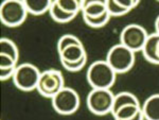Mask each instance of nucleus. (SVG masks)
Returning <instances> with one entry per match:
<instances>
[{
    "label": "nucleus",
    "mask_w": 159,
    "mask_h": 120,
    "mask_svg": "<svg viewBox=\"0 0 159 120\" xmlns=\"http://www.w3.org/2000/svg\"><path fill=\"white\" fill-rule=\"evenodd\" d=\"M17 67H13V68H0V79L1 81H6L9 79H13Z\"/></svg>",
    "instance_id": "nucleus-24"
},
{
    "label": "nucleus",
    "mask_w": 159,
    "mask_h": 120,
    "mask_svg": "<svg viewBox=\"0 0 159 120\" xmlns=\"http://www.w3.org/2000/svg\"><path fill=\"white\" fill-rule=\"evenodd\" d=\"M17 67V62L12 58L4 54H0V68H13Z\"/></svg>",
    "instance_id": "nucleus-23"
},
{
    "label": "nucleus",
    "mask_w": 159,
    "mask_h": 120,
    "mask_svg": "<svg viewBox=\"0 0 159 120\" xmlns=\"http://www.w3.org/2000/svg\"><path fill=\"white\" fill-rule=\"evenodd\" d=\"M83 19L85 21L86 25H88L91 28H102L104 27L110 19V15L108 14V12L105 13L104 15L99 17H85L83 16Z\"/></svg>",
    "instance_id": "nucleus-19"
},
{
    "label": "nucleus",
    "mask_w": 159,
    "mask_h": 120,
    "mask_svg": "<svg viewBox=\"0 0 159 120\" xmlns=\"http://www.w3.org/2000/svg\"><path fill=\"white\" fill-rule=\"evenodd\" d=\"M61 63H78L84 58H87L86 50L82 43L74 44L65 48L63 51L58 53Z\"/></svg>",
    "instance_id": "nucleus-9"
},
{
    "label": "nucleus",
    "mask_w": 159,
    "mask_h": 120,
    "mask_svg": "<svg viewBox=\"0 0 159 120\" xmlns=\"http://www.w3.org/2000/svg\"><path fill=\"white\" fill-rule=\"evenodd\" d=\"M157 57L159 58V44H158V48H157Z\"/></svg>",
    "instance_id": "nucleus-28"
},
{
    "label": "nucleus",
    "mask_w": 159,
    "mask_h": 120,
    "mask_svg": "<svg viewBox=\"0 0 159 120\" xmlns=\"http://www.w3.org/2000/svg\"><path fill=\"white\" fill-rule=\"evenodd\" d=\"M141 112V104H129L124 105L119 109H117L111 115L114 116L115 120H129L132 119Z\"/></svg>",
    "instance_id": "nucleus-14"
},
{
    "label": "nucleus",
    "mask_w": 159,
    "mask_h": 120,
    "mask_svg": "<svg viewBox=\"0 0 159 120\" xmlns=\"http://www.w3.org/2000/svg\"><path fill=\"white\" fill-rule=\"evenodd\" d=\"M105 61L117 75L118 73H124L132 69L134 66L135 52L129 50L125 46L117 44L109 49Z\"/></svg>",
    "instance_id": "nucleus-2"
},
{
    "label": "nucleus",
    "mask_w": 159,
    "mask_h": 120,
    "mask_svg": "<svg viewBox=\"0 0 159 120\" xmlns=\"http://www.w3.org/2000/svg\"><path fill=\"white\" fill-rule=\"evenodd\" d=\"M117 2L122 7L126 9L129 12L132 11V10H134L135 7L139 4V1H138V0H117Z\"/></svg>",
    "instance_id": "nucleus-25"
},
{
    "label": "nucleus",
    "mask_w": 159,
    "mask_h": 120,
    "mask_svg": "<svg viewBox=\"0 0 159 120\" xmlns=\"http://www.w3.org/2000/svg\"><path fill=\"white\" fill-rule=\"evenodd\" d=\"M24 2L28 13L32 15H43V13L49 12L52 4L51 0H25Z\"/></svg>",
    "instance_id": "nucleus-13"
},
{
    "label": "nucleus",
    "mask_w": 159,
    "mask_h": 120,
    "mask_svg": "<svg viewBox=\"0 0 159 120\" xmlns=\"http://www.w3.org/2000/svg\"><path fill=\"white\" fill-rule=\"evenodd\" d=\"M28 11L21 0H6L0 7V19L7 27H18L27 18Z\"/></svg>",
    "instance_id": "nucleus-3"
},
{
    "label": "nucleus",
    "mask_w": 159,
    "mask_h": 120,
    "mask_svg": "<svg viewBox=\"0 0 159 120\" xmlns=\"http://www.w3.org/2000/svg\"><path fill=\"white\" fill-rule=\"evenodd\" d=\"M64 87H65V81L61 71L56 69H48L40 73L36 89L43 97L52 99Z\"/></svg>",
    "instance_id": "nucleus-7"
},
{
    "label": "nucleus",
    "mask_w": 159,
    "mask_h": 120,
    "mask_svg": "<svg viewBox=\"0 0 159 120\" xmlns=\"http://www.w3.org/2000/svg\"><path fill=\"white\" fill-rule=\"evenodd\" d=\"M80 43H82V42L78 37L74 36L72 34L63 35L61 37H60V39H58V42H57V52L60 53L61 51H63L65 48L69 47V46L74 45V44H80Z\"/></svg>",
    "instance_id": "nucleus-21"
},
{
    "label": "nucleus",
    "mask_w": 159,
    "mask_h": 120,
    "mask_svg": "<svg viewBox=\"0 0 159 120\" xmlns=\"http://www.w3.org/2000/svg\"><path fill=\"white\" fill-rule=\"evenodd\" d=\"M86 62H87V58H84V60H82L81 62H78V63H72V64L61 63V65H63V67L65 68L66 70L70 71V72H75V71H80L83 69Z\"/></svg>",
    "instance_id": "nucleus-22"
},
{
    "label": "nucleus",
    "mask_w": 159,
    "mask_h": 120,
    "mask_svg": "<svg viewBox=\"0 0 159 120\" xmlns=\"http://www.w3.org/2000/svg\"><path fill=\"white\" fill-rule=\"evenodd\" d=\"M148 36V32L142 25L130 24L122 30L120 34V44L134 52H137L142 50Z\"/></svg>",
    "instance_id": "nucleus-8"
},
{
    "label": "nucleus",
    "mask_w": 159,
    "mask_h": 120,
    "mask_svg": "<svg viewBox=\"0 0 159 120\" xmlns=\"http://www.w3.org/2000/svg\"><path fill=\"white\" fill-rule=\"evenodd\" d=\"M145 120H159V94L148 97L141 105Z\"/></svg>",
    "instance_id": "nucleus-12"
},
{
    "label": "nucleus",
    "mask_w": 159,
    "mask_h": 120,
    "mask_svg": "<svg viewBox=\"0 0 159 120\" xmlns=\"http://www.w3.org/2000/svg\"><path fill=\"white\" fill-rule=\"evenodd\" d=\"M0 54H4L7 57L12 58L14 61L18 62L19 58V52L18 48H17L16 44L10 38L2 37L0 39Z\"/></svg>",
    "instance_id": "nucleus-17"
},
{
    "label": "nucleus",
    "mask_w": 159,
    "mask_h": 120,
    "mask_svg": "<svg viewBox=\"0 0 159 120\" xmlns=\"http://www.w3.org/2000/svg\"><path fill=\"white\" fill-rule=\"evenodd\" d=\"M52 106L57 114L68 116L75 113L80 108V96L74 89L65 86L51 99Z\"/></svg>",
    "instance_id": "nucleus-6"
},
{
    "label": "nucleus",
    "mask_w": 159,
    "mask_h": 120,
    "mask_svg": "<svg viewBox=\"0 0 159 120\" xmlns=\"http://www.w3.org/2000/svg\"><path fill=\"white\" fill-rule=\"evenodd\" d=\"M56 4L67 13L78 15L82 9V0H55Z\"/></svg>",
    "instance_id": "nucleus-18"
},
{
    "label": "nucleus",
    "mask_w": 159,
    "mask_h": 120,
    "mask_svg": "<svg viewBox=\"0 0 159 120\" xmlns=\"http://www.w3.org/2000/svg\"><path fill=\"white\" fill-rule=\"evenodd\" d=\"M129 120H145V119H144V116H143V114H142V109H141L140 113H138L137 115H136L134 118L129 119Z\"/></svg>",
    "instance_id": "nucleus-26"
},
{
    "label": "nucleus",
    "mask_w": 159,
    "mask_h": 120,
    "mask_svg": "<svg viewBox=\"0 0 159 120\" xmlns=\"http://www.w3.org/2000/svg\"><path fill=\"white\" fill-rule=\"evenodd\" d=\"M117 73L106 61H96L89 66L86 78L89 85L97 89H110L116 81Z\"/></svg>",
    "instance_id": "nucleus-1"
},
{
    "label": "nucleus",
    "mask_w": 159,
    "mask_h": 120,
    "mask_svg": "<svg viewBox=\"0 0 159 120\" xmlns=\"http://www.w3.org/2000/svg\"><path fill=\"white\" fill-rule=\"evenodd\" d=\"M49 13H50L51 17H52V19L56 22H60V24H66V22L71 21V20L74 19V17L76 16L75 14L67 13V12L64 11V10H61V7L56 4L55 0L52 1Z\"/></svg>",
    "instance_id": "nucleus-16"
},
{
    "label": "nucleus",
    "mask_w": 159,
    "mask_h": 120,
    "mask_svg": "<svg viewBox=\"0 0 159 120\" xmlns=\"http://www.w3.org/2000/svg\"><path fill=\"white\" fill-rule=\"evenodd\" d=\"M129 104H140L139 100L137 99L134 94L129 93V91H122L117 95H115V100H114V105H112V111L111 114L115 113L117 109L124 105H129Z\"/></svg>",
    "instance_id": "nucleus-15"
},
{
    "label": "nucleus",
    "mask_w": 159,
    "mask_h": 120,
    "mask_svg": "<svg viewBox=\"0 0 159 120\" xmlns=\"http://www.w3.org/2000/svg\"><path fill=\"white\" fill-rule=\"evenodd\" d=\"M106 9L108 14L111 16H122L125 15L126 13H129L126 9L122 7L119 3L117 2V0H106Z\"/></svg>",
    "instance_id": "nucleus-20"
},
{
    "label": "nucleus",
    "mask_w": 159,
    "mask_h": 120,
    "mask_svg": "<svg viewBox=\"0 0 159 120\" xmlns=\"http://www.w3.org/2000/svg\"><path fill=\"white\" fill-rule=\"evenodd\" d=\"M159 44V35L157 33L148 34L142 48V54L148 62L159 65V58L157 57V48Z\"/></svg>",
    "instance_id": "nucleus-10"
},
{
    "label": "nucleus",
    "mask_w": 159,
    "mask_h": 120,
    "mask_svg": "<svg viewBox=\"0 0 159 120\" xmlns=\"http://www.w3.org/2000/svg\"><path fill=\"white\" fill-rule=\"evenodd\" d=\"M115 95L110 89L92 88L86 99L87 108L92 114L97 116H104L111 114Z\"/></svg>",
    "instance_id": "nucleus-4"
},
{
    "label": "nucleus",
    "mask_w": 159,
    "mask_h": 120,
    "mask_svg": "<svg viewBox=\"0 0 159 120\" xmlns=\"http://www.w3.org/2000/svg\"><path fill=\"white\" fill-rule=\"evenodd\" d=\"M40 73L42 72L36 66L30 63L21 64V65L17 66L16 70H15L13 82L20 90L31 91L37 88Z\"/></svg>",
    "instance_id": "nucleus-5"
},
{
    "label": "nucleus",
    "mask_w": 159,
    "mask_h": 120,
    "mask_svg": "<svg viewBox=\"0 0 159 120\" xmlns=\"http://www.w3.org/2000/svg\"><path fill=\"white\" fill-rule=\"evenodd\" d=\"M82 15L85 17H99L107 13L106 0H83L82 1Z\"/></svg>",
    "instance_id": "nucleus-11"
},
{
    "label": "nucleus",
    "mask_w": 159,
    "mask_h": 120,
    "mask_svg": "<svg viewBox=\"0 0 159 120\" xmlns=\"http://www.w3.org/2000/svg\"><path fill=\"white\" fill-rule=\"evenodd\" d=\"M155 29H156V33L159 35V15H158L157 18H156V21H155Z\"/></svg>",
    "instance_id": "nucleus-27"
}]
</instances>
